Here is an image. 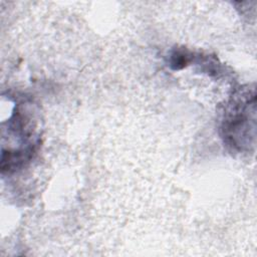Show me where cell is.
Wrapping results in <instances>:
<instances>
[{
    "mask_svg": "<svg viewBox=\"0 0 257 257\" xmlns=\"http://www.w3.org/2000/svg\"><path fill=\"white\" fill-rule=\"evenodd\" d=\"M251 110H255V95L251 98L245 96L243 99L237 100L234 104L231 113L228 115L224 123L226 138L231 142V145L242 146L247 145L248 134L250 135V120L255 118L250 117Z\"/></svg>",
    "mask_w": 257,
    "mask_h": 257,
    "instance_id": "1",
    "label": "cell"
}]
</instances>
